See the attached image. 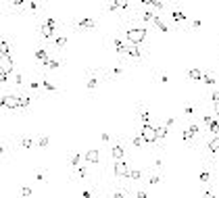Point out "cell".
<instances>
[{"label": "cell", "instance_id": "obj_12", "mask_svg": "<svg viewBox=\"0 0 219 198\" xmlns=\"http://www.w3.org/2000/svg\"><path fill=\"white\" fill-rule=\"evenodd\" d=\"M80 27H94V19H90V17L80 19Z\"/></svg>", "mask_w": 219, "mask_h": 198}, {"label": "cell", "instance_id": "obj_25", "mask_svg": "<svg viewBox=\"0 0 219 198\" xmlns=\"http://www.w3.org/2000/svg\"><path fill=\"white\" fill-rule=\"evenodd\" d=\"M21 146H23V148H32V146H34V142H32L29 138H25V140H21Z\"/></svg>", "mask_w": 219, "mask_h": 198}, {"label": "cell", "instance_id": "obj_43", "mask_svg": "<svg viewBox=\"0 0 219 198\" xmlns=\"http://www.w3.org/2000/svg\"><path fill=\"white\" fill-rule=\"evenodd\" d=\"M115 198H125V194H121V192H117V194H115Z\"/></svg>", "mask_w": 219, "mask_h": 198}, {"label": "cell", "instance_id": "obj_14", "mask_svg": "<svg viewBox=\"0 0 219 198\" xmlns=\"http://www.w3.org/2000/svg\"><path fill=\"white\" fill-rule=\"evenodd\" d=\"M167 125H161V127H157V138L161 140V138H167Z\"/></svg>", "mask_w": 219, "mask_h": 198}, {"label": "cell", "instance_id": "obj_4", "mask_svg": "<svg viewBox=\"0 0 219 198\" xmlns=\"http://www.w3.org/2000/svg\"><path fill=\"white\" fill-rule=\"evenodd\" d=\"M115 173L119 175V177H130V167H128V163L125 160H117L115 163Z\"/></svg>", "mask_w": 219, "mask_h": 198}, {"label": "cell", "instance_id": "obj_41", "mask_svg": "<svg viewBox=\"0 0 219 198\" xmlns=\"http://www.w3.org/2000/svg\"><path fill=\"white\" fill-rule=\"evenodd\" d=\"M15 83H23V77L21 75H15Z\"/></svg>", "mask_w": 219, "mask_h": 198}, {"label": "cell", "instance_id": "obj_29", "mask_svg": "<svg viewBox=\"0 0 219 198\" xmlns=\"http://www.w3.org/2000/svg\"><path fill=\"white\" fill-rule=\"evenodd\" d=\"M202 81H205V83H209V86H211V83H215V79L211 77L209 73H205V77H202Z\"/></svg>", "mask_w": 219, "mask_h": 198}, {"label": "cell", "instance_id": "obj_42", "mask_svg": "<svg viewBox=\"0 0 219 198\" xmlns=\"http://www.w3.org/2000/svg\"><path fill=\"white\" fill-rule=\"evenodd\" d=\"M205 198H215V194L213 192H205Z\"/></svg>", "mask_w": 219, "mask_h": 198}, {"label": "cell", "instance_id": "obj_18", "mask_svg": "<svg viewBox=\"0 0 219 198\" xmlns=\"http://www.w3.org/2000/svg\"><path fill=\"white\" fill-rule=\"evenodd\" d=\"M173 19L175 21H186V15L182 10H173Z\"/></svg>", "mask_w": 219, "mask_h": 198}, {"label": "cell", "instance_id": "obj_5", "mask_svg": "<svg viewBox=\"0 0 219 198\" xmlns=\"http://www.w3.org/2000/svg\"><path fill=\"white\" fill-rule=\"evenodd\" d=\"M98 158H100V154H98V150H94V148H90V150L86 152V160H88V163H92V165H96Z\"/></svg>", "mask_w": 219, "mask_h": 198}, {"label": "cell", "instance_id": "obj_1", "mask_svg": "<svg viewBox=\"0 0 219 198\" xmlns=\"http://www.w3.org/2000/svg\"><path fill=\"white\" fill-rule=\"evenodd\" d=\"M144 38H146V29L144 27H134V29H130L125 34V40L130 42V46H140L144 42Z\"/></svg>", "mask_w": 219, "mask_h": 198}, {"label": "cell", "instance_id": "obj_21", "mask_svg": "<svg viewBox=\"0 0 219 198\" xmlns=\"http://www.w3.org/2000/svg\"><path fill=\"white\" fill-rule=\"evenodd\" d=\"M115 46H117V52H125V46H123V42L117 38L115 40Z\"/></svg>", "mask_w": 219, "mask_h": 198}, {"label": "cell", "instance_id": "obj_8", "mask_svg": "<svg viewBox=\"0 0 219 198\" xmlns=\"http://www.w3.org/2000/svg\"><path fill=\"white\" fill-rule=\"evenodd\" d=\"M36 58H38V61H40V63H42V65H46V63H48V61H50V58H48V54H46V50H44V48H38V50H36Z\"/></svg>", "mask_w": 219, "mask_h": 198}, {"label": "cell", "instance_id": "obj_39", "mask_svg": "<svg viewBox=\"0 0 219 198\" xmlns=\"http://www.w3.org/2000/svg\"><path fill=\"white\" fill-rule=\"evenodd\" d=\"M100 138H102V142H109V140H111V136H109V134H106V131H104V134H102V136H100Z\"/></svg>", "mask_w": 219, "mask_h": 198}, {"label": "cell", "instance_id": "obj_16", "mask_svg": "<svg viewBox=\"0 0 219 198\" xmlns=\"http://www.w3.org/2000/svg\"><path fill=\"white\" fill-rule=\"evenodd\" d=\"M154 17H157V15H154V13H150V10L142 13V19H144V21H154Z\"/></svg>", "mask_w": 219, "mask_h": 198}, {"label": "cell", "instance_id": "obj_19", "mask_svg": "<svg viewBox=\"0 0 219 198\" xmlns=\"http://www.w3.org/2000/svg\"><path fill=\"white\" fill-rule=\"evenodd\" d=\"M46 25L52 27V29H56V19H54V17H48V19H46Z\"/></svg>", "mask_w": 219, "mask_h": 198}, {"label": "cell", "instance_id": "obj_24", "mask_svg": "<svg viewBox=\"0 0 219 198\" xmlns=\"http://www.w3.org/2000/svg\"><path fill=\"white\" fill-rule=\"evenodd\" d=\"M38 146H40V148H46V146H48V138H46V136H42V138L38 140Z\"/></svg>", "mask_w": 219, "mask_h": 198}, {"label": "cell", "instance_id": "obj_34", "mask_svg": "<svg viewBox=\"0 0 219 198\" xmlns=\"http://www.w3.org/2000/svg\"><path fill=\"white\" fill-rule=\"evenodd\" d=\"M182 136H184V140H190V138H192V136H194V134H192V131H190V129H188V131H184V134H182Z\"/></svg>", "mask_w": 219, "mask_h": 198}, {"label": "cell", "instance_id": "obj_28", "mask_svg": "<svg viewBox=\"0 0 219 198\" xmlns=\"http://www.w3.org/2000/svg\"><path fill=\"white\" fill-rule=\"evenodd\" d=\"M65 44H67V38L65 36H58L56 38V46H65Z\"/></svg>", "mask_w": 219, "mask_h": 198}, {"label": "cell", "instance_id": "obj_6", "mask_svg": "<svg viewBox=\"0 0 219 198\" xmlns=\"http://www.w3.org/2000/svg\"><path fill=\"white\" fill-rule=\"evenodd\" d=\"M2 71L4 73H10L13 71V58L10 56H2Z\"/></svg>", "mask_w": 219, "mask_h": 198}, {"label": "cell", "instance_id": "obj_36", "mask_svg": "<svg viewBox=\"0 0 219 198\" xmlns=\"http://www.w3.org/2000/svg\"><path fill=\"white\" fill-rule=\"evenodd\" d=\"M42 86H44V88H46V90H54V86H52L50 81H42Z\"/></svg>", "mask_w": 219, "mask_h": 198}, {"label": "cell", "instance_id": "obj_40", "mask_svg": "<svg viewBox=\"0 0 219 198\" xmlns=\"http://www.w3.org/2000/svg\"><path fill=\"white\" fill-rule=\"evenodd\" d=\"M77 173L84 177V175H86V167H77Z\"/></svg>", "mask_w": 219, "mask_h": 198}, {"label": "cell", "instance_id": "obj_22", "mask_svg": "<svg viewBox=\"0 0 219 198\" xmlns=\"http://www.w3.org/2000/svg\"><path fill=\"white\" fill-rule=\"evenodd\" d=\"M96 83H98V79L90 77V79H88V83H86V86H88V90H94V88H96Z\"/></svg>", "mask_w": 219, "mask_h": 198}, {"label": "cell", "instance_id": "obj_3", "mask_svg": "<svg viewBox=\"0 0 219 198\" xmlns=\"http://www.w3.org/2000/svg\"><path fill=\"white\" fill-rule=\"evenodd\" d=\"M2 106L4 109H19L21 106V96H13V94H6V96H2Z\"/></svg>", "mask_w": 219, "mask_h": 198}, {"label": "cell", "instance_id": "obj_15", "mask_svg": "<svg viewBox=\"0 0 219 198\" xmlns=\"http://www.w3.org/2000/svg\"><path fill=\"white\" fill-rule=\"evenodd\" d=\"M152 23H154V25H157V27H159L161 32H167V29H169V27H167V25H165V23H163V21L159 19V15L154 17V21H152Z\"/></svg>", "mask_w": 219, "mask_h": 198}, {"label": "cell", "instance_id": "obj_20", "mask_svg": "<svg viewBox=\"0 0 219 198\" xmlns=\"http://www.w3.org/2000/svg\"><path fill=\"white\" fill-rule=\"evenodd\" d=\"M142 144H144V138H142V136H136V138H134V146H136V148H140Z\"/></svg>", "mask_w": 219, "mask_h": 198}, {"label": "cell", "instance_id": "obj_9", "mask_svg": "<svg viewBox=\"0 0 219 198\" xmlns=\"http://www.w3.org/2000/svg\"><path fill=\"white\" fill-rule=\"evenodd\" d=\"M123 54H130L134 58H140V48L138 46H125V52Z\"/></svg>", "mask_w": 219, "mask_h": 198}, {"label": "cell", "instance_id": "obj_30", "mask_svg": "<svg viewBox=\"0 0 219 198\" xmlns=\"http://www.w3.org/2000/svg\"><path fill=\"white\" fill-rule=\"evenodd\" d=\"M46 67H48V69H56V67H58V61H48Z\"/></svg>", "mask_w": 219, "mask_h": 198}, {"label": "cell", "instance_id": "obj_17", "mask_svg": "<svg viewBox=\"0 0 219 198\" xmlns=\"http://www.w3.org/2000/svg\"><path fill=\"white\" fill-rule=\"evenodd\" d=\"M0 52H2V56H10V46L6 42H2V50Z\"/></svg>", "mask_w": 219, "mask_h": 198}, {"label": "cell", "instance_id": "obj_37", "mask_svg": "<svg viewBox=\"0 0 219 198\" xmlns=\"http://www.w3.org/2000/svg\"><path fill=\"white\" fill-rule=\"evenodd\" d=\"M211 98H213V102H215V104H219V92H213V96H211Z\"/></svg>", "mask_w": 219, "mask_h": 198}, {"label": "cell", "instance_id": "obj_13", "mask_svg": "<svg viewBox=\"0 0 219 198\" xmlns=\"http://www.w3.org/2000/svg\"><path fill=\"white\" fill-rule=\"evenodd\" d=\"M188 75H190V79H194V81H198V79L205 77V75H202L198 69H190V73H188Z\"/></svg>", "mask_w": 219, "mask_h": 198}, {"label": "cell", "instance_id": "obj_35", "mask_svg": "<svg viewBox=\"0 0 219 198\" xmlns=\"http://www.w3.org/2000/svg\"><path fill=\"white\" fill-rule=\"evenodd\" d=\"M200 182H209V173H207V171L200 173Z\"/></svg>", "mask_w": 219, "mask_h": 198}, {"label": "cell", "instance_id": "obj_11", "mask_svg": "<svg viewBox=\"0 0 219 198\" xmlns=\"http://www.w3.org/2000/svg\"><path fill=\"white\" fill-rule=\"evenodd\" d=\"M207 148H209L211 152H217V150H219V136H215L213 140H209V144H207Z\"/></svg>", "mask_w": 219, "mask_h": 198}, {"label": "cell", "instance_id": "obj_38", "mask_svg": "<svg viewBox=\"0 0 219 198\" xmlns=\"http://www.w3.org/2000/svg\"><path fill=\"white\" fill-rule=\"evenodd\" d=\"M36 179H38V182H44V173H42V171L36 173Z\"/></svg>", "mask_w": 219, "mask_h": 198}, {"label": "cell", "instance_id": "obj_2", "mask_svg": "<svg viewBox=\"0 0 219 198\" xmlns=\"http://www.w3.org/2000/svg\"><path fill=\"white\" fill-rule=\"evenodd\" d=\"M140 136H142V138H144V142H148V144H152V142H157V140H159V138H157V127H152V125H142Z\"/></svg>", "mask_w": 219, "mask_h": 198}, {"label": "cell", "instance_id": "obj_31", "mask_svg": "<svg viewBox=\"0 0 219 198\" xmlns=\"http://www.w3.org/2000/svg\"><path fill=\"white\" fill-rule=\"evenodd\" d=\"M71 165H73V167L80 165V154H73V157H71Z\"/></svg>", "mask_w": 219, "mask_h": 198}, {"label": "cell", "instance_id": "obj_27", "mask_svg": "<svg viewBox=\"0 0 219 198\" xmlns=\"http://www.w3.org/2000/svg\"><path fill=\"white\" fill-rule=\"evenodd\" d=\"M29 102H32V100H29L27 96H21V109H25V106H29Z\"/></svg>", "mask_w": 219, "mask_h": 198}, {"label": "cell", "instance_id": "obj_10", "mask_svg": "<svg viewBox=\"0 0 219 198\" xmlns=\"http://www.w3.org/2000/svg\"><path fill=\"white\" fill-rule=\"evenodd\" d=\"M40 32H42V36H44V38H52L56 29H52V27H48V25L44 23V25H40Z\"/></svg>", "mask_w": 219, "mask_h": 198}, {"label": "cell", "instance_id": "obj_32", "mask_svg": "<svg viewBox=\"0 0 219 198\" xmlns=\"http://www.w3.org/2000/svg\"><path fill=\"white\" fill-rule=\"evenodd\" d=\"M159 182H161V179H159V175H152V177H150V182H148V184H152V186H157V184H159Z\"/></svg>", "mask_w": 219, "mask_h": 198}, {"label": "cell", "instance_id": "obj_26", "mask_svg": "<svg viewBox=\"0 0 219 198\" xmlns=\"http://www.w3.org/2000/svg\"><path fill=\"white\" fill-rule=\"evenodd\" d=\"M142 125H150V115L148 113H142Z\"/></svg>", "mask_w": 219, "mask_h": 198}, {"label": "cell", "instance_id": "obj_7", "mask_svg": "<svg viewBox=\"0 0 219 198\" xmlns=\"http://www.w3.org/2000/svg\"><path fill=\"white\" fill-rule=\"evenodd\" d=\"M113 158L115 160H123V146L121 144H115L113 146Z\"/></svg>", "mask_w": 219, "mask_h": 198}, {"label": "cell", "instance_id": "obj_33", "mask_svg": "<svg viewBox=\"0 0 219 198\" xmlns=\"http://www.w3.org/2000/svg\"><path fill=\"white\" fill-rule=\"evenodd\" d=\"M140 175H142L140 171H131V173H130V177H131V179H140Z\"/></svg>", "mask_w": 219, "mask_h": 198}, {"label": "cell", "instance_id": "obj_23", "mask_svg": "<svg viewBox=\"0 0 219 198\" xmlns=\"http://www.w3.org/2000/svg\"><path fill=\"white\" fill-rule=\"evenodd\" d=\"M21 196H23V198H29V196H32V188H27V186H25V188H21Z\"/></svg>", "mask_w": 219, "mask_h": 198}]
</instances>
